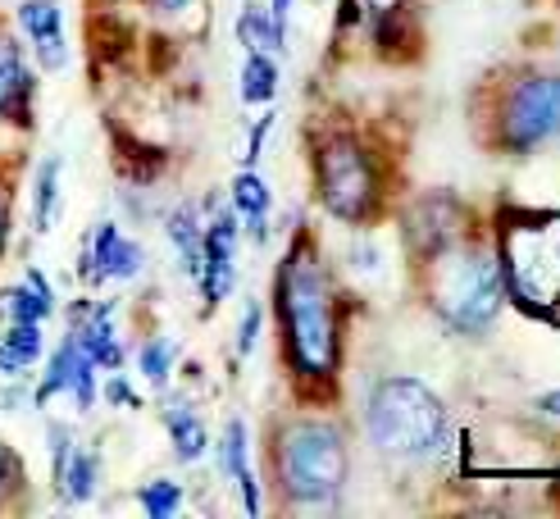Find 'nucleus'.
I'll return each mask as SVG.
<instances>
[{"label": "nucleus", "instance_id": "f257e3e1", "mask_svg": "<svg viewBox=\"0 0 560 519\" xmlns=\"http://www.w3.org/2000/svg\"><path fill=\"white\" fill-rule=\"evenodd\" d=\"M469 128L492 160H528L560 142V69L497 64L469 92Z\"/></svg>", "mask_w": 560, "mask_h": 519}, {"label": "nucleus", "instance_id": "f03ea898", "mask_svg": "<svg viewBox=\"0 0 560 519\" xmlns=\"http://www.w3.org/2000/svg\"><path fill=\"white\" fill-rule=\"evenodd\" d=\"M273 306H278V333H283L288 369L301 382L332 388L342 369V323H338V292H332L315 237L301 233L288 246L283 264H278Z\"/></svg>", "mask_w": 560, "mask_h": 519}, {"label": "nucleus", "instance_id": "7ed1b4c3", "mask_svg": "<svg viewBox=\"0 0 560 519\" xmlns=\"http://www.w3.org/2000/svg\"><path fill=\"white\" fill-rule=\"evenodd\" d=\"M415 283L424 306L438 315L442 328L456 338H488L492 323L506 306V287H501V264L488 228H474L456 241L438 246V251L410 260Z\"/></svg>", "mask_w": 560, "mask_h": 519}, {"label": "nucleus", "instance_id": "20e7f679", "mask_svg": "<svg viewBox=\"0 0 560 519\" xmlns=\"http://www.w3.org/2000/svg\"><path fill=\"white\" fill-rule=\"evenodd\" d=\"M488 233L506 300L520 315L542 319L560 296V205H501Z\"/></svg>", "mask_w": 560, "mask_h": 519}, {"label": "nucleus", "instance_id": "39448f33", "mask_svg": "<svg viewBox=\"0 0 560 519\" xmlns=\"http://www.w3.org/2000/svg\"><path fill=\"white\" fill-rule=\"evenodd\" d=\"M365 433L387 460H438L452 451V410L424 378H378L365 401Z\"/></svg>", "mask_w": 560, "mask_h": 519}, {"label": "nucleus", "instance_id": "423d86ee", "mask_svg": "<svg viewBox=\"0 0 560 519\" xmlns=\"http://www.w3.org/2000/svg\"><path fill=\"white\" fill-rule=\"evenodd\" d=\"M278 492L292 506H328L347 487V437L332 420H292L273 437Z\"/></svg>", "mask_w": 560, "mask_h": 519}, {"label": "nucleus", "instance_id": "0eeeda50", "mask_svg": "<svg viewBox=\"0 0 560 519\" xmlns=\"http://www.w3.org/2000/svg\"><path fill=\"white\" fill-rule=\"evenodd\" d=\"M315 191L319 205L342 224H374L383 210L378 155L351 132H332L315 146Z\"/></svg>", "mask_w": 560, "mask_h": 519}, {"label": "nucleus", "instance_id": "6e6552de", "mask_svg": "<svg viewBox=\"0 0 560 519\" xmlns=\"http://www.w3.org/2000/svg\"><path fill=\"white\" fill-rule=\"evenodd\" d=\"M479 224V210H474L465 197H456V191H424V197H415L406 210H401V241H406V256L419 260L438 251V246L456 241Z\"/></svg>", "mask_w": 560, "mask_h": 519}, {"label": "nucleus", "instance_id": "1a4fd4ad", "mask_svg": "<svg viewBox=\"0 0 560 519\" xmlns=\"http://www.w3.org/2000/svg\"><path fill=\"white\" fill-rule=\"evenodd\" d=\"M233 246H237V214H214L201 228V269H196V283H201L206 310H214L223 296L233 292Z\"/></svg>", "mask_w": 560, "mask_h": 519}, {"label": "nucleus", "instance_id": "9d476101", "mask_svg": "<svg viewBox=\"0 0 560 519\" xmlns=\"http://www.w3.org/2000/svg\"><path fill=\"white\" fill-rule=\"evenodd\" d=\"M142 264H147V251L132 237H124L115 224H101L96 237L88 241V256H82V273H88L92 283H101V279H137Z\"/></svg>", "mask_w": 560, "mask_h": 519}, {"label": "nucleus", "instance_id": "9b49d317", "mask_svg": "<svg viewBox=\"0 0 560 519\" xmlns=\"http://www.w3.org/2000/svg\"><path fill=\"white\" fill-rule=\"evenodd\" d=\"M360 19H370V33H374V46L397 55V46H410L415 33H410V19H415V0H355Z\"/></svg>", "mask_w": 560, "mask_h": 519}, {"label": "nucleus", "instance_id": "f8f14e48", "mask_svg": "<svg viewBox=\"0 0 560 519\" xmlns=\"http://www.w3.org/2000/svg\"><path fill=\"white\" fill-rule=\"evenodd\" d=\"M73 342L96 361V369H119L124 365V346L115 342V319H109V306L96 310H78V333Z\"/></svg>", "mask_w": 560, "mask_h": 519}, {"label": "nucleus", "instance_id": "ddd939ff", "mask_svg": "<svg viewBox=\"0 0 560 519\" xmlns=\"http://www.w3.org/2000/svg\"><path fill=\"white\" fill-rule=\"evenodd\" d=\"M219 456H223V470H229V479L242 492L246 515H256L260 510V487H256V470H250V460H246V424L242 420H229V428H223V443H219Z\"/></svg>", "mask_w": 560, "mask_h": 519}, {"label": "nucleus", "instance_id": "4468645a", "mask_svg": "<svg viewBox=\"0 0 560 519\" xmlns=\"http://www.w3.org/2000/svg\"><path fill=\"white\" fill-rule=\"evenodd\" d=\"M269 205H273V197H269L265 178H260L256 169H242V174L233 178V214H242L246 233L256 237V241L269 237Z\"/></svg>", "mask_w": 560, "mask_h": 519}, {"label": "nucleus", "instance_id": "2eb2a0df", "mask_svg": "<svg viewBox=\"0 0 560 519\" xmlns=\"http://www.w3.org/2000/svg\"><path fill=\"white\" fill-rule=\"evenodd\" d=\"M164 428H170V437H174V451H178V460H201L206 456V447H210V437H206V424L191 415L187 405H170L164 410Z\"/></svg>", "mask_w": 560, "mask_h": 519}, {"label": "nucleus", "instance_id": "dca6fc26", "mask_svg": "<svg viewBox=\"0 0 560 519\" xmlns=\"http://www.w3.org/2000/svg\"><path fill=\"white\" fill-rule=\"evenodd\" d=\"M278 92V64L269 50H250L242 64V101L246 105H269Z\"/></svg>", "mask_w": 560, "mask_h": 519}, {"label": "nucleus", "instance_id": "f3484780", "mask_svg": "<svg viewBox=\"0 0 560 519\" xmlns=\"http://www.w3.org/2000/svg\"><path fill=\"white\" fill-rule=\"evenodd\" d=\"M42 355V323H27V319H14L5 346H0V369L5 374H19L27 369Z\"/></svg>", "mask_w": 560, "mask_h": 519}, {"label": "nucleus", "instance_id": "a211bd4d", "mask_svg": "<svg viewBox=\"0 0 560 519\" xmlns=\"http://www.w3.org/2000/svg\"><path fill=\"white\" fill-rule=\"evenodd\" d=\"M237 37H242L246 50H283V46H288L283 37H278L269 10H260V5H246V10L237 14Z\"/></svg>", "mask_w": 560, "mask_h": 519}, {"label": "nucleus", "instance_id": "6ab92c4d", "mask_svg": "<svg viewBox=\"0 0 560 519\" xmlns=\"http://www.w3.org/2000/svg\"><path fill=\"white\" fill-rule=\"evenodd\" d=\"M170 237L178 246V256H183V269L196 279V269H201V224H196V210L183 205L170 214Z\"/></svg>", "mask_w": 560, "mask_h": 519}, {"label": "nucleus", "instance_id": "aec40b11", "mask_svg": "<svg viewBox=\"0 0 560 519\" xmlns=\"http://www.w3.org/2000/svg\"><path fill=\"white\" fill-rule=\"evenodd\" d=\"M50 300L55 296H50L42 273H27V287H14L10 292V315L14 319H27V323H42L50 315Z\"/></svg>", "mask_w": 560, "mask_h": 519}, {"label": "nucleus", "instance_id": "412c9836", "mask_svg": "<svg viewBox=\"0 0 560 519\" xmlns=\"http://www.w3.org/2000/svg\"><path fill=\"white\" fill-rule=\"evenodd\" d=\"M19 23H23V33L33 42L60 37V5H55V0H27V5L19 10Z\"/></svg>", "mask_w": 560, "mask_h": 519}, {"label": "nucleus", "instance_id": "4be33fe9", "mask_svg": "<svg viewBox=\"0 0 560 519\" xmlns=\"http://www.w3.org/2000/svg\"><path fill=\"white\" fill-rule=\"evenodd\" d=\"M65 492H69V502H88L92 492H96V456L88 451H73L69 464H65Z\"/></svg>", "mask_w": 560, "mask_h": 519}, {"label": "nucleus", "instance_id": "5701e85b", "mask_svg": "<svg viewBox=\"0 0 560 519\" xmlns=\"http://www.w3.org/2000/svg\"><path fill=\"white\" fill-rule=\"evenodd\" d=\"M55 205H60V160H46L37 174V233L50 228Z\"/></svg>", "mask_w": 560, "mask_h": 519}, {"label": "nucleus", "instance_id": "b1692460", "mask_svg": "<svg viewBox=\"0 0 560 519\" xmlns=\"http://www.w3.org/2000/svg\"><path fill=\"white\" fill-rule=\"evenodd\" d=\"M27 87V73H23V60H19V50L0 37V109L14 105V96Z\"/></svg>", "mask_w": 560, "mask_h": 519}, {"label": "nucleus", "instance_id": "393cba45", "mask_svg": "<svg viewBox=\"0 0 560 519\" xmlns=\"http://www.w3.org/2000/svg\"><path fill=\"white\" fill-rule=\"evenodd\" d=\"M178 506H183V487H178V483L155 479V483L142 487V510H147L151 519H170V515H178Z\"/></svg>", "mask_w": 560, "mask_h": 519}, {"label": "nucleus", "instance_id": "a878e982", "mask_svg": "<svg viewBox=\"0 0 560 519\" xmlns=\"http://www.w3.org/2000/svg\"><path fill=\"white\" fill-rule=\"evenodd\" d=\"M174 342L170 338H155V342H147L142 346V374H147V382H155V388H164L170 382V374H174Z\"/></svg>", "mask_w": 560, "mask_h": 519}, {"label": "nucleus", "instance_id": "bb28decb", "mask_svg": "<svg viewBox=\"0 0 560 519\" xmlns=\"http://www.w3.org/2000/svg\"><path fill=\"white\" fill-rule=\"evenodd\" d=\"M256 333H260V306L250 300L246 315H242V333H237V355H250L256 351Z\"/></svg>", "mask_w": 560, "mask_h": 519}, {"label": "nucleus", "instance_id": "cd10ccee", "mask_svg": "<svg viewBox=\"0 0 560 519\" xmlns=\"http://www.w3.org/2000/svg\"><path fill=\"white\" fill-rule=\"evenodd\" d=\"M69 433L65 428H50V474H55V483L65 479V464H69Z\"/></svg>", "mask_w": 560, "mask_h": 519}, {"label": "nucleus", "instance_id": "c85d7f7f", "mask_svg": "<svg viewBox=\"0 0 560 519\" xmlns=\"http://www.w3.org/2000/svg\"><path fill=\"white\" fill-rule=\"evenodd\" d=\"M37 55H42L46 69H65V60H69L65 37H42V42H37Z\"/></svg>", "mask_w": 560, "mask_h": 519}, {"label": "nucleus", "instance_id": "c756f323", "mask_svg": "<svg viewBox=\"0 0 560 519\" xmlns=\"http://www.w3.org/2000/svg\"><path fill=\"white\" fill-rule=\"evenodd\" d=\"M269 19H273V27H278V37L288 42V19H292V0H273V5H269Z\"/></svg>", "mask_w": 560, "mask_h": 519}, {"label": "nucleus", "instance_id": "7c9ffc66", "mask_svg": "<svg viewBox=\"0 0 560 519\" xmlns=\"http://www.w3.org/2000/svg\"><path fill=\"white\" fill-rule=\"evenodd\" d=\"M105 397H109V401H115V405H137V392L128 388V382H124V378H109V388H105Z\"/></svg>", "mask_w": 560, "mask_h": 519}, {"label": "nucleus", "instance_id": "2f4dec72", "mask_svg": "<svg viewBox=\"0 0 560 519\" xmlns=\"http://www.w3.org/2000/svg\"><path fill=\"white\" fill-rule=\"evenodd\" d=\"M534 405L542 410V415H547L551 424H560V388H556V392H542V397H538Z\"/></svg>", "mask_w": 560, "mask_h": 519}, {"label": "nucleus", "instance_id": "473e14b6", "mask_svg": "<svg viewBox=\"0 0 560 519\" xmlns=\"http://www.w3.org/2000/svg\"><path fill=\"white\" fill-rule=\"evenodd\" d=\"M538 323H547V328H560V296H556L551 306L542 310V319H538Z\"/></svg>", "mask_w": 560, "mask_h": 519}, {"label": "nucleus", "instance_id": "72a5a7b5", "mask_svg": "<svg viewBox=\"0 0 560 519\" xmlns=\"http://www.w3.org/2000/svg\"><path fill=\"white\" fill-rule=\"evenodd\" d=\"M151 5H155V10H164V14H178V10H187V5H191V0H151Z\"/></svg>", "mask_w": 560, "mask_h": 519}, {"label": "nucleus", "instance_id": "f704fd0d", "mask_svg": "<svg viewBox=\"0 0 560 519\" xmlns=\"http://www.w3.org/2000/svg\"><path fill=\"white\" fill-rule=\"evenodd\" d=\"M0 492H5V456H0Z\"/></svg>", "mask_w": 560, "mask_h": 519}]
</instances>
